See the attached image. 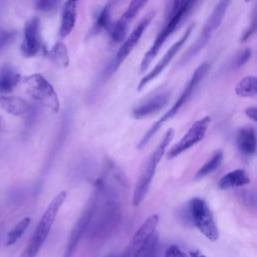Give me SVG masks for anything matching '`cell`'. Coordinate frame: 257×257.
<instances>
[{"label":"cell","mask_w":257,"mask_h":257,"mask_svg":"<svg viewBox=\"0 0 257 257\" xmlns=\"http://www.w3.org/2000/svg\"><path fill=\"white\" fill-rule=\"evenodd\" d=\"M196 2L194 1H169L166 6L165 13V23L163 28L158 33L154 43L150 49L144 55L141 65L140 72L144 73L150 66L153 59L159 53L160 49L163 47L167 38L177 29V27L188 17L192 9L194 8Z\"/></svg>","instance_id":"cell-1"},{"label":"cell","mask_w":257,"mask_h":257,"mask_svg":"<svg viewBox=\"0 0 257 257\" xmlns=\"http://www.w3.org/2000/svg\"><path fill=\"white\" fill-rule=\"evenodd\" d=\"M173 137H174V130L169 128L164 135V137L162 138L161 142L158 144V146L154 150V152H152L149 158L145 161L141 169L138 181L136 182V185L134 188L133 204L135 207H138L146 198L150 190L152 180L156 173V168L160 163L162 157L164 156L166 149L172 142Z\"/></svg>","instance_id":"cell-2"},{"label":"cell","mask_w":257,"mask_h":257,"mask_svg":"<svg viewBox=\"0 0 257 257\" xmlns=\"http://www.w3.org/2000/svg\"><path fill=\"white\" fill-rule=\"evenodd\" d=\"M210 69V63L209 62H203L202 64H200L195 71L193 72L190 80L188 81L186 87L184 88L183 92L180 94L179 98L176 100V102L172 105V107L165 112L159 120H157L150 128L149 131L143 136V138L141 139L139 145H138V149L142 150L149 142L150 140L155 136V134L161 128V126L168 120H170L172 117H174L179 110L182 108V106L189 100V98L192 96V94L194 93L196 87L198 86V84L202 81V79L205 77V75L207 74V72Z\"/></svg>","instance_id":"cell-3"},{"label":"cell","mask_w":257,"mask_h":257,"mask_svg":"<svg viewBox=\"0 0 257 257\" xmlns=\"http://www.w3.org/2000/svg\"><path fill=\"white\" fill-rule=\"evenodd\" d=\"M65 199L66 192L61 191L51 200L20 257H35L38 254L39 250L41 249L42 245L44 244L49 235L57 213L62 204L64 203Z\"/></svg>","instance_id":"cell-4"},{"label":"cell","mask_w":257,"mask_h":257,"mask_svg":"<svg viewBox=\"0 0 257 257\" xmlns=\"http://www.w3.org/2000/svg\"><path fill=\"white\" fill-rule=\"evenodd\" d=\"M27 93L36 101L49 108L53 113H58L60 102L58 95L50 82L40 73H33L23 80Z\"/></svg>","instance_id":"cell-5"},{"label":"cell","mask_w":257,"mask_h":257,"mask_svg":"<svg viewBox=\"0 0 257 257\" xmlns=\"http://www.w3.org/2000/svg\"><path fill=\"white\" fill-rule=\"evenodd\" d=\"M189 212L198 230L210 241H216L219 231L207 203L201 198H194L189 202Z\"/></svg>","instance_id":"cell-6"},{"label":"cell","mask_w":257,"mask_h":257,"mask_svg":"<svg viewBox=\"0 0 257 257\" xmlns=\"http://www.w3.org/2000/svg\"><path fill=\"white\" fill-rule=\"evenodd\" d=\"M156 15V11H150L148 12L137 24V26L134 28V30L131 32L128 37L123 41L120 48L117 50L112 62L109 64V73H112L115 71L120 64L124 61V59L128 56V54L132 52L134 47L138 44L139 40L141 39L142 35L148 28L151 21L154 19Z\"/></svg>","instance_id":"cell-7"},{"label":"cell","mask_w":257,"mask_h":257,"mask_svg":"<svg viewBox=\"0 0 257 257\" xmlns=\"http://www.w3.org/2000/svg\"><path fill=\"white\" fill-rule=\"evenodd\" d=\"M210 121V116H204L203 118L196 120L190 126L188 132L183 136V138L168 152L167 158L173 159L181 155L183 152L187 151L191 147L195 146L197 143L201 142L205 137Z\"/></svg>","instance_id":"cell-8"},{"label":"cell","mask_w":257,"mask_h":257,"mask_svg":"<svg viewBox=\"0 0 257 257\" xmlns=\"http://www.w3.org/2000/svg\"><path fill=\"white\" fill-rule=\"evenodd\" d=\"M193 28H194V24H191L187 29L186 31L184 32V34L180 37L179 40H177L167 51L166 53L163 55V57L161 58V60L155 65V67L150 71L148 72L139 82L138 84V90L141 91L143 88H145V86L151 82L152 80H154L157 76H159L163 71L164 69L169 65V63L171 62V60L174 58V56L177 54V52L182 48V46L185 44V42L188 40L189 36L191 35V32L193 31Z\"/></svg>","instance_id":"cell-9"},{"label":"cell","mask_w":257,"mask_h":257,"mask_svg":"<svg viewBox=\"0 0 257 257\" xmlns=\"http://www.w3.org/2000/svg\"><path fill=\"white\" fill-rule=\"evenodd\" d=\"M42 47L41 26L38 17L30 18L24 26L21 52L25 57L35 56Z\"/></svg>","instance_id":"cell-10"},{"label":"cell","mask_w":257,"mask_h":257,"mask_svg":"<svg viewBox=\"0 0 257 257\" xmlns=\"http://www.w3.org/2000/svg\"><path fill=\"white\" fill-rule=\"evenodd\" d=\"M159 223V216L157 214L151 215L137 230L131 241L130 247L126 251L128 257H138L140 252L144 249L152 236L155 234Z\"/></svg>","instance_id":"cell-11"},{"label":"cell","mask_w":257,"mask_h":257,"mask_svg":"<svg viewBox=\"0 0 257 257\" xmlns=\"http://www.w3.org/2000/svg\"><path fill=\"white\" fill-rule=\"evenodd\" d=\"M146 4H147V1H141V0H135L130 3L128 7L123 12L121 17L115 23L111 24L110 28L108 29L109 31L108 33L111 41H113L114 43H119L124 39L130 23L141 11V9L144 6H146Z\"/></svg>","instance_id":"cell-12"},{"label":"cell","mask_w":257,"mask_h":257,"mask_svg":"<svg viewBox=\"0 0 257 257\" xmlns=\"http://www.w3.org/2000/svg\"><path fill=\"white\" fill-rule=\"evenodd\" d=\"M93 212H94V197L91 200V202L89 203L88 207L82 213V215L80 216L78 221L75 223L74 227L72 228V231H71V234H70L67 246H66V250H65V253H64V257H71L72 256V254H73L81 236L85 232L89 222L92 219Z\"/></svg>","instance_id":"cell-13"},{"label":"cell","mask_w":257,"mask_h":257,"mask_svg":"<svg viewBox=\"0 0 257 257\" xmlns=\"http://www.w3.org/2000/svg\"><path fill=\"white\" fill-rule=\"evenodd\" d=\"M170 100V92L162 91L154 96L146 99L139 105L135 106L132 110L133 117L136 119H142L150 116L167 105Z\"/></svg>","instance_id":"cell-14"},{"label":"cell","mask_w":257,"mask_h":257,"mask_svg":"<svg viewBox=\"0 0 257 257\" xmlns=\"http://www.w3.org/2000/svg\"><path fill=\"white\" fill-rule=\"evenodd\" d=\"M236 144L243 155L253 156L256 153L255 130L251 126L240 127L236 135Z\"/></svg>","instance_id":"cell-15"},{"label":"cell","mask_w":257,"mask_h":257,"mask_svg":"<svg viewBox=\"0 0 257 257\" xmlns=\"http://www.w3.org/2000/svg\"><path fill=\"white\" fill-rule=\"evenodd\" d=\"M76 22V2H64L61 10V22L59 27V36L64 38L73 30Z\"/></svg>","instance_id":"cell-16"},{"label":"cell","mask_w":257,"mask_h":257,"mask_svg":"<svg viewBox=\"0 0 257 257\" xmlns=\"http://www.w3.org/2000/svg\"><path fill=\"white\" fill-rule=\"evenodd\" d=\"M249 183H250V178L247 175V173L242 169H236L224 175L220 179L218 183V187L221 190H227V189L242 187V186L248 185Z\"/></svg>","instance_id":"cell-17"},{"label":"cell","mask_w":257,"mask_h":257,"mask_svg":"<svg viewBox=\"0 0 257 257\" xmlns=\"http://www.w3.org/2000/svg\"><path fill=\"white\" fill-rule=\"evenodd\" d=\"M0 108L12 115H21L28 111L29 104L17 96H0Z\"/></svg>","instance_id":"cell-18"},{"label":"cell","mask_w":257,"mask_h":257,"mask_svg":"<svg viewBox=\"0 0 257 257\" xmlns=\"http://www.w3.org/2000/svg\"><path fill=\"white\" fill-rule=\"evenodd\" d=\"M20 74L10 64H5L0 69V93L11 91L19 82Z\"/></svg>","instance_id":"cell-19"},{"label":"cell","mask_w":257,"mask_h":257,"mask_svg":"<svg viewBox=\"0 0 257 257\" xmlns=\"http://www.w3.org/2000/svg\"><path fill=\"white\" fill-rule=\"evenodd\" d=\"M230 1H220L217 3V5L215 6L214 10L212 11V13L210 14V16L207 18L203 29H206L208 31H210L211 33H213L214 30H216L220 24L223 21V18L226 14L227 8L230 5Z\"/></svg>","instance_id":"cell-20"},{"label":"cell","mask_w":257,"mask_h":257,"mask_svg":"<svg viewBox=\"0 0 257 257\" xmlns=\"http://www.w3.org/2000/svg\"><path fill=\"white\" fill-rule=\"evenodd\" d=\"M111 8L112 3H106L97 13L93 25L89 31V35H95L103 29H109L111 26L110 17H111Z\"/></svg>","instance_id":"cell-21"},{"label":"cell","mask_w":257,"mask_h":257,"mask_svg":"<svg viewBox=\"0 0 257 257\" xmlns=\"http://www.w3.org/2000/svg\"><path fill=\"white\" fill-rule=\"evenodd\" d=\"M235 92L241 97H253L257 92V78L253 75L243 77L235 86Z\"/></svg>","instance_id":"cell-22"},{"label":"cell","mask_w":257,"mask_h":257,"mask_svg":"<svg viewBox=\"0 0 257 257\" xmlns=\"http://www.w3.org/2000/svg\"><path fill=\"white\" fill-rule=\"evenodd\" d=\"M49 58L59 67H67L69 64V55L66 45L62 42H56L48 51Z\"/></svg>","instance_id":"cell-23"},{"label":"cell","mask_w":257,"mask_h":257,"mask_svg":"<svg viewBox=\"0 0 257 257\" xmlns=\"http://www.w3.org/2000/svg\"><path fill=\"white\" fill-rule=\"evenodd\" d=\"M223 161V153L222 151H217L213 154V156L198 170L196 173V179H202L211 173L215 172L221 165Z\"/></svg>","instance_id":"cell-24"},{"label":"cell","mask_w":257,"mask_h":257,"mask_svg":"<svg viewBox=\"0 0 257 257\" xmlns=\"http://www.w3.org/2000/svg\"><path fill=\"white\" fill-rule=\"evenodd\" d=\"M30 224V218L25 217L20 222H18L7 234L6 237V246L14 245L25 233L26 229Z\"/></svg>","instance_id":"cell-25"},{"label":"cell","mask_w":257,"mask_h":257,"mask_svg":"<svg viewBox=\"0 0 257 257\" xmlns=\"http://www.w3.org/2000/svg\"><path fill=\"white\" fill-rule=\"evenodd\" d=\"M159 250V237L155 233L144 249L140 252L138 257H158Z\"/></svg>","instance_id":"cell-26"},{"label":"cell","mask_w":257,"mask_h":257,"mask_svg":"<svg viewBox=\"0 0 257 257\" xmlns=\"http://www.w3.org/2000/svg\"><path fill=\"white\" fill-rule=\"evenodd\" d=\"M16 32L14 30L0 28V51H2L6 46H8L15 38Z\"/></svg>","instance_id":"cell-27"},{"label":"cell","mask_w":257,"mask_h":257,"mask_svg":"<svg viewBox=\"0 0 257 257\" xmlns=\"http://www.w3.org/2000/svg\"><path fill=\"white\" fill-rule=\"evenodd\" d=\"M251 54H252V51H251V49L249 47L244 48L242 51H240L236 55V57H235V59L233 61L232 67L233 68H239V67L243 66L250 59Z\"/></svg>","instance_id":"cell-28"},{"label":"cell","mask_w":257,"mask_h":257,"mask_svg":"<svg viewBox=\"0 0 257 257\" xmlns=\"http://www.w3.org/2000/svg\"><path fill=\"white\" fill-rule=\"evenodd\" d=\"M58 4H59L58 1L43 0V1L36 2V8L40 11H43V12H49V11L54 10L58 6Z\"/></svg>","instance_id":"cell-29"},{"label":"cell","mask_w":257,"mask_h":257,"mask_svg":"<svg viewBox=\"0 0 257 257\" xmlns=\"http://www.w3.org/2000/svg\"><path fill=\"white\" fill-rule=\"evenodd\" d=\"M255 30H256V13H255V11H254V12H253L252 21H251L249 27H248V28L243 32V34L241 35L240 41H241V42H245L246 40H248V39L252 36V34L255 32Z\"/></svg>","instance_id":"cell-30"},{"label":"cell","mask_w":257,"mask_h":257,"mask_svg":"<svg viewBox=\"0 0 257 257\" xmlns=\"http://www.w3.org/2000/svg\"><path fill=\"white\" fill-rule=\"evenodd\" d=\"M164 257H189L185 252H183L177 245H171L167 248Z\"/></svg>","instance_id":"cell-31"},{"label":"cell","mask_w":257,"mask_h":257,"mask_svg":"<svg viewBox=\"0 0 257 257\" xmlns=\"http://www.w3.org/2000/svg\"><path fill=\"white\" fill-rule=\"evenodd\" d=\"M245 113H246V115H247L249 118H251L252 120L255 121V120L257 119V117H256V115H257V109H256L255 106L247 107L246 110H245Z\"/></svg>","instance_id":"cell-32"},{"label":"cell","mask_w":257,"mask_h":257,"mask_svg":"<svg viewBox=\"0 0 257 257\" xmlns=\"http://www.w3.org/2000/svg\"><path fill=\"white\" fill-rule=\"evenodd\" d=\"M189 253H190V257H207L199 250H191Z\"/></svg>","instance_id":"cell-33"},{"label":"cell","mask_w":257,"mask_h":257,"mask_svg":"<svg viewBox=\"0 0 257 257\" xmlns=\"http://www.w3.org/2000/svg\"><path fill=\"white\" fill-rule=\"evenodd\" d=\"M121 257H128V256H127V254H126V253H125V254H123V255H122V256H121Z\"/></svg>","instance_id":"cell-34"}]
</instances>
